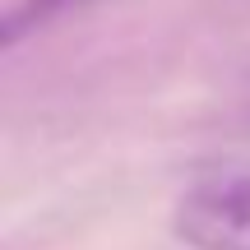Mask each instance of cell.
I'll list each match as a JSON object with an SVG mask.
<instances>
[{
  "mask_svg": "<svg viewBox=\"0 0 250 250\" xmlns=\"http://www.w3.org/2000/svg\"><path fill=\"white\" fill-rule=\"evenodd\" d=\"M83 5H93V0H9L5 14H0V46L14 51L23 37L61 23L65 14H74V9H83Z\"/></svg>",
  "mask_w": 250,
  "mask_h": 250,
  "instance_id": "2",
  "label": "cell"
},
{
  "mask_svg": "<svg viewBox=\"0 0 250 250\" xmlns=\"http://www.w3.org/2000/svg\"><path fill=\"white\" fill-rule=\"evenodd\" d=\"M236 107H241V125L250 130V79H246V88H241V98H236Z\"/></svg>",
  "mask_w": 250,
  "mask_h": 250,
  "instance_id": "3",
  "label": "cell"
},
{
  "mask_svg": "<svg viewBox=\"0 0 250 250\" xmlns=\"http://www.w3.org/2000/svg\"><path fill=\"white\" fill-rule=\"evenodd\" d=\"M171 227L195 250H250V176H223L186 190Z\"/></svg>",
  "mask_w": 250,
  "mask_h": 250,
  "instance_id": "1",
  "label": "cell"
}]
</instances>
